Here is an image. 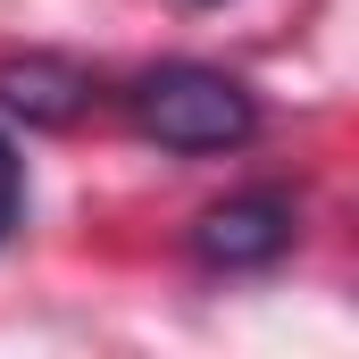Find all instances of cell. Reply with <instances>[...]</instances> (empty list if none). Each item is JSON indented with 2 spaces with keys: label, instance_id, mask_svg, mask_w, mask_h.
<instances>
[{
  "label": "cell",
  "instance_id": "cell-1",
  "mask_svg": "<svg viewBox=\"0 0 359 359\" xmlns=\"http://www.w3.org/2000/svg\"><path fill=\"white\" fill-rule=\"evenodd\" d=\"M134 126L159 142V151H184V159H209V151H243L259 134V100L243 76L209 67V59H168L134 84Z\"/></svg>",
  "mask_w": 359,
  "mask_h": 359
},
{
  "label": "cell",
  "instance_id": "cell-2",
  "mask_svg": "<svg viewBox=\"0 0 359 359\" xmlns=\"http://www.w3.org/2000/svg\"><path fill=\"white\" fill-rule=\"evenodd\" d=\"M292 234H301V209L284 192H234L192 217V259L201 268H268L292 251Z\"/></svg>",
  "mask_w": 359,
  "mask_h": 359
},
{
  "label": "cell",
  "instance_id": "cell-3",
  "mask_svg": "<svg viewBox=\"0 0 359 359\" xmlns=\"http://www.w3.org/2000/svg\"><path fill=\"white\" fill-rule=\"evenodd\" d=\"M0 109L25 117V126H76L92 109V76L59 50H25V59H0Z\"/></svg>",
  "mask_w": 359,
  "mask_h": 359
},
{
  "label": "cell",
  "instance_id": "cell-4",
  "mask_svg": "<svg viewBox=\"0 0 359 359\" xmlns=\"http://www.w3.org/2000/svg\"><path fill=\"white\" fill-rule=\"evenodd\" d=\"M17 209H25V168H17V151H8V134H0V243L17 234Z\"/></svg>",
  "mask_w": 359,
  "mask_h": 359
},
{
  "label": "cell",
  "instance_id": "cell-5",
  "mask_svg": "<svg viewBox=\"0 0 359 359\" xmlns=\"http://www.w3.org/2000/svg\"><path fill=\"white\" fill-rule=\"evenodd\" d=\"M209 8H217V0H209Z\"/></svg>",
  "mask_w": 359,
  "mask_h": 359
}]
</instances>
